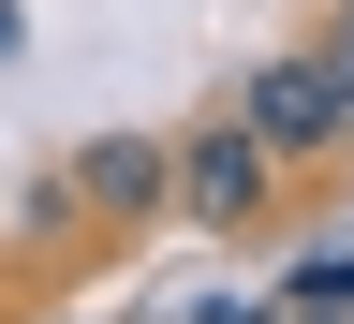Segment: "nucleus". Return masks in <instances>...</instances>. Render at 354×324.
I'll list each match as a JSON object with an SVG mask.
<instances>
[{"label": "nucleus", "instance_id": "f257e3e1", "mask_svg": "<svg viewBox=\"0 0 354 324\" xmlns=\"http://www.w3.org/2000/svg\"><path fill=\"white\" fill-rule=\"evenodd\" d=\"M281 177H295V162L266 148L251 118H207L192 148H177V221H192V236H251V221L281 207Z\"/></svg>", "mask_w": 354, "mask_h": 324}, {"label": "nucleus", "instance_id": "f03ea898", "mask_svg": "<svg viewBox=\"0 0 354 324\" xmlns=\"http://www.w3.org/2000/svg\"><path fill=\"white\" fill-rule=\"evenodd\" d=\"M236 118H251V133H266L281 162H339V148H354V118H339V74H325V44H281V59H266V74L236 88Z\"/></svg>", "mask_w": 354, "mask_h": 324}, {"label": "nucleus", "instance_id": "7ed1b4c3", "mask_svg": "<svg viewBox=\"0 0 354 324\" xmlns=\"http://www.w3.org/2000/svg\"><path fill=\"white\" fill-rule=\"evenodd\" d=\"M74 207H88V236H148L177 207V148L162 133H88L74 148Z\"/></svg>", "mask_w": 354, "mask_h": 324}, {"label": "nucleus", "instance_id": "20e7f679", "mask_svg": "<svg viewBox=\"0 0 354 324\" xmlns=\"http://www.w3.org/2000/svg\"><path fill=\"white\" fill-rule=\"evenodd\" d=\"M310 44H325V74H339V118H354V0H339V15L310 30Z\"/></svg>", "mask_w": 354, "mask_h": 324}, {"label": "nucleus", "instance_id": "39448f33", "mask_svg": "<svg viewBox=\"0 0 354 324\" xmlns=\"http://www.w3.org/2000/svg\"><path fill=\"white\" fill-rule=\"evenodd\" d=\"M266 324H354V309H266Z\"/></svg>", "mask_w": 354, "mask_h": 324}, {"label": "nucleus", "instance_id": "423d86ee", "mask_svg": "<svg viewBox=\"0 0 354 324\" xmlns=\"http://www.w3.org/2000/svg\"><path fill=\"white\" fill-rule=\"evenodd\" d=\"M207 324H266V309H207Z\"/></svg>", "mask_w": 354, "mask_h": 324}, {"label": "nucleus", "instance_id": "0eeeda50", "mask_svg": "<svg viewBox=\"0 0 354 324\" xmlns=\"http://www.w3.org/2000/svg\"><path fill=\"white\" fill-rule=\"evenodd\" d=\"M0 44H15V0H0Z\"/></svg>", "mask_w": 354, "mask_h": 324}]
</instances>
